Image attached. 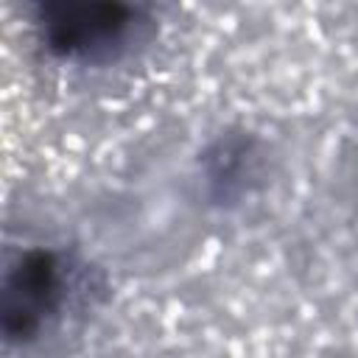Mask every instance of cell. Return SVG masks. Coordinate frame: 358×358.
Returning <instances> with one entry per match:
<instances>
[{"mask_svg": "<svg viewBox=\"0 0 358 358\" xmlns=\"http://www.w3.org/2000/svg\"><path fill=\"white\" fill-rule=\"evenodd\" d=\"M201 162H204V179L210 196L221 204L232 201L246 190V185L255 176V162H257L255 143L243 134H227L207 148Z\"/></svg>", "mask_w": 358, "mask_h": 358, "instance_id": "obj_3", "label": "cell"}, {"mask_svg": "<svg viewBox=\"0 0 358 358\" xmlns=\"http://www.w3.org/2000/svg\"><path fill=\"white\" fill-rule=\"evenodd\" d=\"M145 22L143 8L129 3L59 0L36 6L39 39L64 62H109L140 39Z\"/></svg>", "mask_w": 358, "mask_h": 358, "instance_id": "obj_1", "label": "cell"}, {"mask_svg": "<svg viewBox=\"0 0 358 358\" xmlns=\"http://www.w3.org/2000/svg\"><path fill=\"white\" fill-rule=\"evenodd\" d=\"M70 271L67 257L48 246H31L8 266L0 299L6 341L25 344L59 316L70 296Z\"/></svg>", "mask_w": 358, "mask_h": 358, "instance_id": "obj_2", "label": "cell"}]
</instances>
